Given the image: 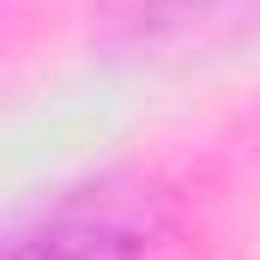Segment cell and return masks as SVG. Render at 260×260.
<instances>
[{
	"mask_svg": "<svg viewBox=\"0 0 260 260\" xmlns=\"http://www.w3.org/2000/svg\"><path fill=\"white\" fill-rule=\"evenodd\" d=\"M157 236L164 194L145 176L109 170L61 188L30 218H18L6 236V260H139Z\"/></svg>",
	"mask_w": 260,
	"mask_h": 260,
	"instance_id": "6da1fadb",
	"label": "cell"
}]
</instances>
